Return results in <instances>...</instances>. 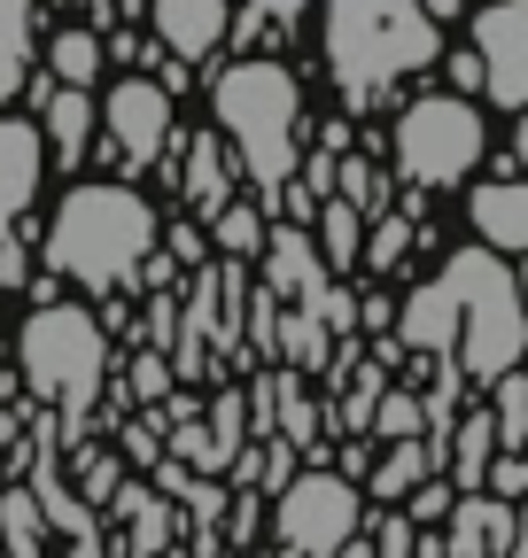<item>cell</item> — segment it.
<instances>
[{"mask_svg":"<svg viewBox=\"0 0 528 558\" xmlns=\"http://www.w3.org/2000/svg\"><path fill=\"white\" fill-rule=\"evenodd\" d=\"M443 288L458 303V365H467L482 388L520 373V357H528V303H520V279L505 271V256L497 248H458L443 264Z\"/></svg>","mask_w":528,"mask_h":558,"instance_id":"obj_3","label":"cell"},{"mask_svg":"<svg viewBox=\"0 0 528 558\" xmlns=\"http://www.w3.org/2000/svg\"><path fill=\"white\" fill-rule=\"evenodd\" d=\"M326 54H335L343 86L365 94L396 70L435 62V24L420 0H326Z\"/></svg>","mask_w":528,"mask_h":558,"instance_id":"obj_4","label":"cell"},{"mask_svg":"<svg viewBox=\"0 0 528 558\" xmlns=\"http://www.w3.org/2000/svg\"><path fill=\"white\" fill-rule=\"evenodd\" d=\"M211 226H218V241H226L233 256H264V226H256V209H233V202H226Z\"/></svg>","mask_w":528,"mask_h":558,"instance_id":"obj_26","label":"cell"},{"mask_svg":"<svg viewBox=\"0 0 528 558\" xmlns=\"http://www.w3.org/2000/svg\"><path fill=\"white\" fill-rule=\"evenodd\" d=\"M490 442H497V418H467V427L451 435V473H458V488H475L482 481V465H490Z\"/></svg>","mask_w":528,"mask_h":558,"instance_id":"obj_23","label":"cell"},{"mask_svg":"<svg viewBox=\"0 0 528 558\" xmlns=\"http://www.w3.org/2000/svg\"><path fill=\"white\" fill-rule=\"evenodd\" d=\"M482 543H513V505H497V497H467L451 512V558H482Z\"/></svg>","mask_w":528,"mask_h":558,"instance_id":"obj_16","label":"cell"},{"mask_svg":"<svg viewBox=\"0 0 528 558\" xmlns=\"http://www.w3.org/2000/svg\"><path fill=\"white\" fill-rule=\"evenodd\" d=\"M0 520L16 527V550H24V558H39V512H32V497H9V512H0Z\"/></svg>","mask_w":528,"mask_h":558,"instance_id":"obj_30","label":"cell"},{"mask_svg":"<svg viewBox=\"0 0 528 558\" xmlns=\"http://www.w3.org/2000/svg\"><path fill=\"white\" fill-rule=\"evenodd\" d=\"M443 512H451V488H443V481H420V488H412V512H405V520H412V527H428V520H443Z\"/></svg>","mask_w":528,"mask_h":558,"instance_id":"obj_31","label":"cell"},{"mask_svg":"<svg viewBox=\"0 0 528 558\" xmlns=\"http://www.w3.org/2000/svg\"><path fill=\"white\" fill-rule=\"evenodd\" d=\"M420 9H428V24H435V16H451V9H458V0H420Z\"/></svg>","mask_w":528,"mask_h":558,"instance_id":"obj_34","label":"cell"},{"mask_svg":"<svg viewBox=\"0 0 528 558\" xmlns=\"http://www.w3.org/2000/svg\"><path fill=\"white\" fill-rule=\"evenodd\" d=\"M358 527H365V497H358L343 473H296L280 488L273 535H280L288 558H335V550L358 543Z\"/></svg>","mask_w":528,"mask_h":558,"instance_id":"obj_7","label":"cell"},{"mask_svg":"<svg viewBox=\"0 0 528 558\" xmlns=\"http://www.w3.org/2000/svg\"><path fill=\"white\" fill-rule=\"evenodd\" d=\"M358 218L365 209H350L343 194L319 202V241H326V264H358Z\"/></svg>","mask_w":528,"mask_h":558,"instance_id":"obj_21","label":"cell"},{"mask_svg":"<svg viewBox=\"0 0 528 558\" xmlns=\"http://www.w3.org/2000/svg\"><path fill=\"white\" fill-rule=\"evenodd\" d=\"M94 124H101V117H94L86 86H62V94L47 101V140H55V156H62V163H71L86 140H94Z\"/></svg>","mask_w":528,"mask_h":558,"instance_id":"obj_19","label":"cell"},{"mask_svg":"<svg viewBox=\"0 0 528 558\" xmlns=\"http://www.w3.org/2000/svg\"><path fill=\"white\" fill-rule=\"evenodd\" d=\"M335 186H343V202L350 209H373V218H381V179H373V163H335Z\"/></svg>","mask_w":528,"mask_h":558,"instance_id":"obj_29","label":"cell"},{"mask_svg":"<svg viewBox=\"0 0 528 558\" xmlns=\"http://www.w3.org/2000/svg\"><path fill=\"white\" fill-rule=\"evenodd\" d=\"M32 70V0H0V101H16Z\"/></svg>","mask_w":528,"mask_h":558,"instance_id":"obj_17","label":"cell"},{"mask_svg":"<svg viewBox=\"0 0 528 558\" xmlns=\"http://www.w3.org/2000/svg\"><path fill=\"white\" fill-rule=\"evenodd\" d=\"M475 62L497 109H528V0H490L475 16Z\"/></svg>","mask_w":528,"mask_h":558,"instance_id":"obj_8","label":"cell"},{"mask_svg":"<svg viewBox=\"0 0 528 558\" xmlns=\"http://www.w3.org/2000/svg\"><path fill=\"white\" fill-rule=\"evenodd\" d=\"M226 32H233V0H156V39H164V54H179V62L218 54Z\"/></svg>","mask_w":528,"mask_h":558,"instance_id":"obj_10","label":"cell"},{"mask_svg":"<svg viewBox=\"0 0 528 558\" xmlns=\"http://www.w3.org/2000/svg\"><path fill=\"white\" fill-rule=\"evenodd\" d=\"M497 396H505V411H497V442H505V450H520V442H528V380H520V373H505V380H497Z\"/></svg>","mask_w":528,"mask_h":558,"instance_id":"obj_24","label":"cell"},{"mask_svg":"<svg viewBox=\"0 0 528 558\" xmlns=\"http://www.w3.org/2000/svg\"><path fill=\"white\" fill-rule=\"evenodd\" d=\"M467 218H475V233H482V248H497V256H528V179H482L475 194H467Z\"/></svg>","mask_w":528,"mask_h":558,"instance_id":"obj_11","label":"cell"},{"mask_svg":"<svg viewBox=\"0 0 528 558\" xmlns=\"http://www.w3.org/2000/svg\"><path fill=\"white\" fill-rule=\"evenodd\" d=\"M47 179V132L24 117H0V209H24Z\"/></svg>","mask_w":528,"mask_h":558,"instance_id":"obj_12","label":"cell"},{"mask_svg":"<svg viewBox=\"0 0 528 558\" xmlns=\"http://www.w3.org/2000/svg\"><path fill=\"white\" fill-rule=\"evenodd\" d=\"M520 303H528V271H520Z\"/></svg>","mask_w":528,"mask_h":558,"instance_id":"obj_37","label":"cell"},{"mask_svg":"<svg viewBox=\"0 0 528 558\" xmlns=\"http://www.w3.org/2000/svg\"><path fill=\"white\" fill-rule=\"evenodd\" d=\"M373 435H381V442H420V403H412V396H381Z\"/></svg>","mask_w":528,"mask_h":558,"instance_id":"obj_25","label":"cell"},{"mask_svg":"<svg viewBox=\"0 0 528 558\" xmlns=\"http://www.w3.org/2000/svg\"><path fill=\"white\" fill-rule=\"evenodd\" d=\"M490 148V124L467 94H428L412 101L405 117H396V171H405L412 186H458V179H475Z\"/></svg>","mask_w":528,"mask_h":558,"instance_id":"obj_6","label":"cell"},{"mask_svg":"<svg viewBox=\"0 0 528 558\" xmlns=\"http://www.w3.org/2000/svg\"><path fill=\"white\" fill-rule=\"evenodd\" d=\"M101 124H109L117 148H124V163L148 171L164 156V140H171V94L156 78H117L109 101H101Z\"/></svg>","mask_w":528,"mask_h":558,"instance_id":"obj_9","label":"cell"},{"mask_svg":"<svg viewBox=\"0 0 528 558\" xmlns=\"http://www.w3.org/2000/svg\"><path fill=\"white\" fill-rule=\"evenodd\" d=\"M211 109H218V140L241 156V171L256 179V194H280L296 179V124H303L296 70L249 54V62H233L226 78H218Z\"/></svg>","mask_w":528,"mask_h":558,"instance_id":"obj_2","label":"cell"},{"mask_svg":"<svg viewBox=\"0 0 528 558\" xmlns=\"http://www.w3.org/2000/svg\"><path fill=\"white\" fill-rule=\"evenodd\" d=\"M187 202L203 209V218L226 209V148H218L211 132H194V148H187Z\"/></svg>","mask_w":528,"mask_h":558,"instance_id":"obj_18","label":"cell"},{"mask_svg":"<svg viewBox=\"0 0 528 558\" xmlns=\"http://www.w3.org/2000/svg\"><path fill=\"white\" fill-rule=\"evenodd\" d=\"M443 450H451V435H435V442H396V450L381 458V473H373V497H381V505L412 497L428 473H443Z\"/></svg>","mask_w":528,"mask_h":558,"instance_id":"obj_15","label":"cell"},{"mask_svg":"<svg viewBox=\"0 0 528 558\" xmlns=\"http://www.w3.org/2000/svg\"><path fill=\"white\" fill-rule=\"evenodd\" d=\"M451 78H458V86H467V94L482 86V62H475V47H467V54H451Z\"/></svg>","mask_w":528,"mask_h":558,"instance_id":"obj_32","label":"cell"},{"mask_svg":"<svg viewBox=\"0 0 528 558\" xmlns=\"http://www.w3.org/2000/svg\"><path fill=\"white\" fill-rule=\"evenodd\" d=\"M405 248H412V218H381V226H373V241H365L358 256H365L373 271H388V264L405 256Z\"/></svg>","mask_w":528,"mask_h":558,"instance_id":"obj_28","label":"cell"},{"mask_svg":"<svg viewBox=\"0 0 528 558\" xmlns=\"http://www.w3.org/2000/svg\"><path fill=\"white\" fill-rule=\"evenodd\" d=\"M16 365H24L32 396H47L55 411H71V418H86L101 380H109V333L79 303H47L16 333Z\"/></svg>","mask_w":528,"mask_h":558,"instance_id":"obj_5","label":"cell"},{"mask_svg":"<svg viewBox=\"0 0 528 558\" xmlns=\"http://www.w3.org/2000/svg\"><path fill=\"white\" fill-rule=\"evenodd\" d=\"M47 62H55L62 86H86L94 70H101V39H94V32H62V39L47 47Z\"/></svg>","mask_w":528,"mask_h":558,"instance_id":"obj_22","label":"cell"},{"mask_svg":"<svg viewBox=\"0 0 528 558\" xmlns=\"http://www.w3.org/2000/svg\"><path fill=\"white\" fill-rule=\"evenodd\" d=\"M264 271H273V295H296L303 311H319V295H326V271H319V248H311L296 226L264 233Z\"/></svg>","mask_w":528,"mask_h":558,"instance_id":"obj_13","label":"cell"},{"mask_svg":"<svg viewBox=\"0 0 528 558\" xmlns=\"http://www.w3.org/2000/svg\"><path fill=\"white\" fill-rule=\"evenodd\" d=\"M124 520H132V558H156V550H164V535H171L164 497H148V488H124Z\"/></svg>","mask_w":528,"mask_h":558,"instance_id":"obj_20","label":"cell"},{"mask_svg":"<svg viewBox=\"0 0 528 558\" xmlns=\"http://www.w3.org/2000/svg\"><path fill=\"white\" fill-rule=\"evenodd\" d=\"M420 558H443V543H428V550H420Z\"/></svg>","mask_w":528,"mask_h":558,"instance_id":"obj_36","label":"cell"},{"mask_svg":"<svg viewBox=\"0 0 528 558\" xmlns=\"http://www.w3.org/2000/svg\"><path fill=\"white\" fill-rule=\"evenodd\" d=\"M365 550H373V558H420V527H412L405 512H381V527H373Z\"/></svg>","mask_w":528,"mask_h":558,"instance_id":"obj_27","label":"cell"},{"mask_svg":"<svg viewBox=\"0 0 528 558\" xmlns=\"http://www.w3.org/2000/svg\"><path fill=\"white\" fill-rule=\"evenodd\" d=\"M396 333H405V349H420V357H458V303H451L443 279H428V288L405 303Z\"/></svg>","mask_w":528,"mask_h":558,"instance_id":"obj_14","label":"cell"},{"mask_svg":"<svg viewBox=\"0 0 528 558\" xmlns=\"http://www.w3.org/2000/svg\"><path fill=\"white\" fill-rule=\"evenodd\" d=\"M156 233H164V226H156V209H148L141 186L94 179V186H71V194H62L55 226H47V264H55L62 279H79L86 295H117L124 279L148 264Z\"/></svg>","mask_w":528,"mask_h":558,"instance_id":"obj_1","label":"cell"},{"mask_svg":"<svg viewBox=\"0 0 528 558\" xmlns=\"http://www.w3.org/2000/svg\"><path fill=\"white\" fill-rule=\"evenodd\" d=\"M264 9H273V16H303V0H264Z\"/></svg>","mask_w":528,"mask_h":558,"instance_id":"obj_33","label":"cell"},{"mask_svg":"<svg viewBox=\"0 0 528 558\" xmlns=\"http://www.w3.org/2000/svg\"><path fill=\"white\" fill-rule=\"evenodd\" d=\"M513 148H520V163H528V109H520V140H513Z\"/></svg>","mask_w":528,"mask_h":558,"instance_id":"obj_35","label":"cell"}]
</instances>
